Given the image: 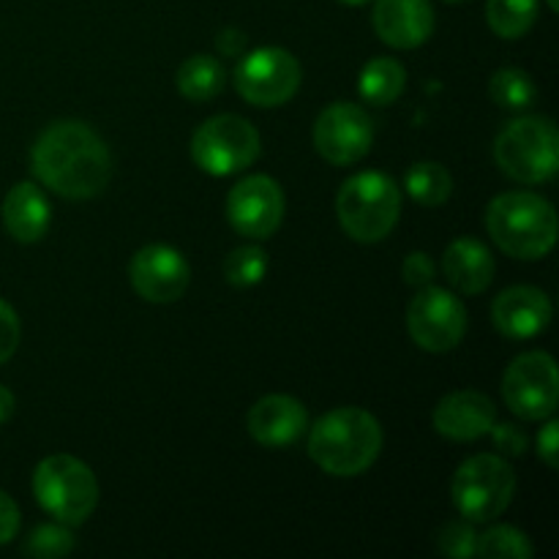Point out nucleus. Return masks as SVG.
<instances>
[{
    "label": "nucleus",
    "instance_id": "obj_28",
    "mask_svg": "<svg viewBox=\"0 0 559 559\" xmlns=\"http://www.w3.org/2000/svg\"><path fill=\"white\" fill-rule=\"evenodd\" d=\"M74 535L63 527V524H41V527L33 530L27 535L25 546L22 551L31 557H41V559H60L69 557L74 551Z\"/></svg>",
    "mask_w": 559,
    "mask_h": 559
},
{
    "label": "nucleus",
    "instance_id": "obj_39",
    "mask_svg": "<svg viewBox=\"0 0 559 559\" xmlns=\"http://www.w3.org/2000/svg\"><path fill=\"white\" fill-rule=\"evenodd\" d=\"M448 3H462V0H448Z\"/></svg>",
    "mask_w": 559,
    "mask_h": 559
},
{
    "label": "nucleus",
    "instance_id": "obj_33",
    "mask_svg": "<svg viewBox=\"0 0 559 559\" xmlns=\"http://www.w3.org/2000/svg\"><path fill=\"white\" fill-rule=\"evenodd\" d=\"M20 533V508L5 491H0V546L11 544Z\"/></svg>",
    "mask_w": 559,
    "mask_h": 559
},
{
    "label": "nucleus",
    "instance_id": "obj_22",
    "mask_svg": "<svg viewBox=\"0 0 559 559\" xmlns=\"http://www.w3.org/2000/svg\"><path fill=\"white\" fill-rule=\"evenodd\" d=\"M227 85V71L211 55H194L178 69V91L189 102H211Z\"/></svg>",
    "mask_w": 559,
    "mask_h": 559
},
{
    "label": "nucleus",
    "instance_id": "obj_23",
    "mask_svg": "<svg viewBox=\"0 0 559 559\" xmlns=\"http://www.w3.org/2000/svg\"><path fill=\"white\" fill-rule=\"evenodd\" d=\"M404 186H407V194L413 197L418 205L440 207L442 202H448V197H451L453 178L442 164L418 162L409 167L407 175H404Z\"/></svg>",
    "mask_w": 559,
    "mask_h": 559
},
{
    "label": "nucleus",
    "instance_id": "obj_37",
    "mask_svg": "<svg viewBox=\"0 0 559 559\" xmlns=\"http://www.w3.org/2000/svg\"><path fill=\"white\" fill-rule=\"evenodd\" d=\"M342 3H347V5H364V3H369V0H342Z\"/></svg>",
    "mask_w": 559,
    "mask_h": 559
},
{
    "label": "nucleus",
    "instance_id": "obj_9",
    "mask_svg": "<svg viewBox=\"0 0 559 559\" xmlns=\"http://www.w3.org/2000/svg\"><path fill=\"white\" fill-rule=\"evenodd\" d=\"M298 58L282 47H260L243 55L235 69V87L254 107H282L300 87Z\"/></svg>",
    "mask_w": 559,
    "mask_h": 559
},
{
    "label": "nucleus",
    "instance_id": "obj_13",
    "mask_svg": "<svg viewBox=\"0 0 559 559\" xmlns=\"http://www.w3.org/2000/svg\"><path fill=\"white\" fill-rule=\"evenodd\" d=\"M227 218L243 238H271L284 218L282 186L267 175H249L229 191Z\"/></svg>",
    "mask_w": 559,
    "mask_h": 559
},
{
    "label": "nucleus",
    "instance_id": "obj_16",
    "mask_svg": "<svg viewBox=\"0 0 559 559\" xmlns=\"http://www.w3.org/2000/svg\"><path fill=\"white\" fill-rule=\"evenodd\" d=\"M495 424V402L478 391H456L435 407V429L453 442L480 440Z\"/></svg>",
    "mask_w": 559,
    "mask_h": 559
},
{
    "label": "nucleus",
    "instance_id": "obj_35",
    "mask_svg": "<svg viewBox=\"0 0 559 559\" xmlns=\"http://www.w3.org/2000/svg\"><path fill=\"white\" fill-rule=\"evenodd\" d=\"M216 47H218V52L227 55V58H238V55H243L246 36L240 31H233V27H227V31L218 33Z\"/></svg>",
    "mask_w": 559,
    "mask_h": 559
},
{
    "label": "nucleus",
    "instance_id": "obj_8",
    "mask_svg": "<svg viewBox=\"0 0 559 559\" xmlns=\"http://www.w3.org/2000/svg\"><path fill=\"white\" fill-rule=\"evenodd\" d=\"M260 156V131L240 115H216L191 136V158L197 167L216 178L251 167Z\"/></svg>",
    "mask_w": 559,
    "mask_h": 559
},
{
    "label": "nucleus",
    "instance_id": "obj_36",
    "mask_svg": "<svg viewBox=\"0 0 559 559\" xmlns=\"http://www.w3.org/2000/svg\"><path fill=\"white\" fill-rule=\"evenodd\" d=\"M14 407H16L14 393H11L9 388L0 385V424H5V420H9L11 415H14Z\"/></svg>",
    "mask_w": 559,
    "mask_h": 559
},
{
    "label": "nucleus",
    "instance_id": "obj_7",
    "mask_svg": "<svg viewBox=\"0 0 559 559\" xmlns=\"http://www.w3.org/2000/svg\"><path fill=\"white\" fill-rule=\"evenodd\" d=\"M513 495H516V475L511 464L495 453H478L467 459L453 475V506L473 524H486L506 513Z\"/></svg>",
    "mask_w": 559,
    "mask_h": 559
},
{
    "label": "nucleus",
    "instance_id": "obj_29",
    "mask_svg": "<svg viewBox=\"0 0 559 559\" xmlns=\"http://www.w3.org/2000/svg\"><path fill=\"white\" fill-rule=\"evenodd\" d=\"M437 544H440V551L445 557L467 559V557L475 555V546H478V535H475L473 522H467V519H464V522H448L445 527H442Z\"/></svg>",
    "mask_w": 559,
    "mask_h": 559
},
{
    "label": "nucleus",
    "instance_id": "obj_17",
    "mask_svg": "<svg viewBox=\"0 0 559 559\" xmlns=\"http://www.w3.org/2000/svg\"><path fill=\"white\" fill-rule=\"evenodd\" d=\"M249 435L254 437L260 445L265 448H287L300 440V435L309 426V415L306 407L293 396L284 393H273V396L260 399L254 407L249 409Z\"/></svg>",
    "mask_w": 559,
    "mask_h": 559
},
{
    "label": "nucleus",
    "instance_id": "obj_11",
    "mask_svg": "<svg viewBox=\"0 0 559 559\" xmlns=\"http://www.w3.org/2000/svg\"><path fill=\"white\" fill-rule=\"evenodd\" d=\"M407 331L426 353H451L467 333V309L442 287H420L407 306Z\"/></svg>",
    "mask_w": 559,
    "mask_h": 559
},
{
    "label": "nucleus",
    "instance_id": "obj_10",
    "mask_svg": "<svg viewBox=\"0 0 559 559\" xmlns=\"http://www.w3.org/2000/svg\"><path fill=\"white\" fill-rule=\"evenodd\" d=\"M502 399L522 420H546L559 402L557 364L549 353H524L502 377Z\"/></svg>",
    "mask_w": 559,
    "mask_h": 559
},
{
    "label": "nucleus",
    "instance_id": "obj_5",
    "mask_svg": "<svg viewBox=\"0 0 559 559\" xmlns=\"http://www.w3.org/2000/svg\"><path fill=\"white\" fill-rule=\"evenodd\" d=\"M495 158L519 183H546L559 169L557 126L544 115L511 120L497 136Z\"/></svg>",
    "mask_w": 559,
    "mask_h": 559
},
{
    "label": "nucleus",
    "instance_id": "obj_34",
    "mask_svg": "<svg viewBox=\"0 0 559 559\" xmlns=\"http://www.w3.org/2000/svg\"><path fill=\"white\" fill-rule=\"evenodd\" d=\"M538 453L551 469L559 467V424H557V420H549V424L540 429Z\"/></svg>",
    "mask_w": 559,
    "mask_h": 559
},
{
    "label": "nucleus",
    "instance_id": "obj_19",
    "mask_svg": "<svg viewBox=\"0 0 559 559\" xmlns=\"http://www.w3.org/2000/svg\"><path fill=\"white\" fill-rule=\"evenodd\" d=\"M495 257L489 246L475 238H456L442 257V273L453 289L464 295H480L495 282Z\"/></svg>",
    "mask_w": 559,
    "mask_h": 559
},
{
    "label": "nucleus",
    "instance_id": "obj_15",
    "mask_svg": "<svg viewBox=\"0 0 559 559\" xmlns=\"http://www.w3.org/2000/svg\"><path fill=\"white\" fill-rule=\"evenodd\" d=\"M491 322L511 342H527V338L540 336L551 322L549 295L538 287H527V284L506 289L497 295L495 306H491Z\"/></svg>",
    "mask_w": 559,
    "mask_h": 559
},
{
    "label": "nucleus",
    "instance_id": "obj_32",
    "mask_svg": "<svg viewBox=\"0 0 559 559\" xmlns=\"http://www.w3.org/2000/svg\"><path fill=\"white\" fill-rule=\"evenodd\" d=\"M402 273L404 282L413 284V287H426V284L435 278V262H431L424 251H413V254L404 260Z\"/></svg>",
    "mask_w": 559,
    "mask_h": 559
},
{
    "label": "nucleus",
    "instance_id": "obj_12",
    "mask_svg": "<svg viewBox=\"0 0 559 559\" xmlns=\"http://www.w3.org/2000/svg\"><path fill=\"white\" fill-rule=\"evenodd\" d=\"M374 142V123L358 104L338 102L322 109L314 123V147L336 167L360 162Z\"/></svg>",
    "mask_w": 559,
    "mask_h": 559
},
{
    "label": "nucleus",
    "instance_id": "obj_27",
    "mask_svg": "<svg viewBox=\"0 0 559 559\" xmlns=\"http://www.w3.org/2000/svg\"><path fill=\"white\" fill-rule=\"evenodd\" d=\"M267 273V254L260 246H240V249L229 251L224 260V276L233 287L249 289L265 278Z\"/></svg>",
    "mask_w": 559,
    "mask_h": 559
},
{
    "label": "nucleus",
    "instance_id": "obj_21",
    "mask_svg": "<svg viewBox=\"0 0 559 559\" xmlns=\"http://www.w3.org/2000/svg\"><path fill=\"white\" fill-rule=\"evenodd\" d=\"M404 85H407V71L399 60L393 58H374L364 66L358 80L360 96L369 104H377V107H385V104H393L404 93Z\"/></svg>",
    "mask_w": 559,
    "mask_h": 559
},
{
    "label": "nucleus",
    "instance_id": "obj_18",
    "mask_svg": "<svg viewBox=\"0 0 559 559\" xmlns=\"http://www.w3.org/2000/svg\"><path fill=\"white\" fill-rule=\"evenodd\" d=\"M374 31L388 47L415 49L435 31L429 0H377Z\"/></svg>",
    "mask_w": 559,
    "mask_h": 559
},
{
    "label": "nucleus",
    "instance_id": "obj_26",
    "mask_svg": "<svg viewBox=\"0 0 559 559\" xmlns=\"http://www.w3.org/2000/svg\"><path fill=\"white\" fill-rule=\"evenodd\" d=\"M475 555L484 559H530L533 557V544L522 530L500 524V527H491L484 535H478Z\"/></svg>",
    "mask_w": 559,
    "mask_h": 559
},
{
    "label": "nucleus",
    "instance_id": "obj_1",
    "mask_svg": "<svg viewBox=\"0 0 559 559\" xmlns=\"http://www.w3.org/2000/svg\"><path fill=\"white\" fill-rule=\"evenodd\" d=\"M31 169L47 189L66 200H91L112 178V153L91 126L60 120L33 142Z\"/></svg>",
    "mask_w": 559,
    "mask_h": 559
},
{
    "label": "nucleus",
    "instance_id": "obj_3",
    "mask_svg": "<svg viewBox=\"0 0 559 559\" xmlns=\"http://www.w3.org/2000/svg\"><path fill=\"white\" fill-rule=\"evenodd\" d=\"M486 229L506 254L516 260H540L557 243V213L540 194L508 191L489 202Z\"/></svg>",
    "mask_w": 559,
    "mask_h": 559
},
{
    "label": "nucleus",
    "instance_id": "obj_30",
    "mask_svg": "<svg viewBox=\"0 0 559 559\" xmlns=\"http://www.w3.org/2000/svg\"><path fill=\"white\" fill-rule=\"evenodd\" d=\"M16 347H20V317L5 300H0V364H5Z\"/></svg>",
    "mask_w": 559,
    "mask_h": 559
},
{
    "label": "nucleus",
    "instance_id": "obj_4",
    "mask_svg": "<svg viewBox=\"0 0 559 559\" xmlns=\"http://www.w3.org/2000/svg\"><path fill=\"white\" fill-rule=\"evenodd\" d=\"M336 216L344 233L358 243L388 238L402 216V191L382 173H358L338 189Z\"/></svg>",
    "mask_w": 559,
    "mask_h": 559
},
{
    "label": "nucleus",
    "instance_id": "obj_6",
    "mask_svg": "<svg viewBox=\"0 0 559 559\" xmlns=\"http://www.w3.org/2000/svg\"><path fill=\"white\" fill-rule=\"evenodd\" d=\"M33 495L49 516L76 527L96 511L98 480L85 462L58 453L38 462L33 473Z\"/></svg>",
    "mask_w": 559,
    "mask_h": 559
},
{
    "label": "nucleus",
    "instance_id": "obj_14",
    "mask_svg": "<svg viewBox=\"0 0 559 559\" xmlns=\"http://www.w3.org/2000/svg\"><path fill=\"white\" fill-rule=\"evenodd\" d=\"M131 287L151 304H173L189 289L191 267L178 249L164 243L145 246L134 254L129 267Z\"/></svg>",
    "mask_w": 559,
    "mask_h": 559
},
{
    "label": "nucleus",
    "instance_id": "obj_31",
    "mask_svg": "<svg viewBox=\"0 0 559 559\" xmlns=\"http://www.w3.org/2000/svg\"><path fill=\"white\" fill-rule=\"evenodd\" d=\"M489 435H491V440H495L497 451H502L506 456H522L530 445L527 435H524V431L513 424H495L491 426Z\"/></svg>",
    "mask_w": 559,
    "mask_h": 559
},
{
    "label": "nucleus",
    "instance_id": "obj_25",
    "mask_svg": "<svg viewBox=\"0 0 559 559\" xmlns=\"http://www.w3.org/2000/svg\"><path fill=\"white\" fill-rule=\"evenodd\" d=\"M489 96L506 109H527L538 98L533 76L522 69H500L489 82Z\"/></svg>",
    "mask_w": 559,
    "mask_h": 559
},
{
    "label": "nucleus",
    "instance_id": "obj_38",
    "mask_svg": "<svg viewBox=\"0 0 559 559\" xmlns=\"http://www.w3.org/2000/svg\"><path fill=\"white\" fill-rule=\"evenodd\" d=\"M546 3H549L551 11H559V0H546Z\"/></svg>",
    "mask_w": 559,
    "mask_h": 559
},
{
    "label": "nucleus",
    "instance_id": "obj_20",
    "mask_svg": "<svg viewBox=\"0 0 559 559\" xmlns=\"http://www.w3.org/2000/svg\"><path fill=\"white\" fill-rule=\"evenodd\" d=\"M3 224L20 243H36L52 224V207L36 183H16L3 200Z\"/></svg>",
    "mask_w": 559,
    "mask_h": 559
},
{
    "label": "nucleus",
    "instance_id": "obj_24",
    "mask_svg": "<svg viewBox=\"0 0 559 559\" xmlns=\"http://www.w3.org/2000/svg\"><path fill=\"white\" fill-rule=\"evenodd\" d=\"M538 20V0H489L486 22L500 38H522Z\"/></svg>",
    "mask_w": 559,
    "mask_h": 559
},
{
    "label": "nucleus",
    "instance_id": "obj_2",
    "mask_svg": "<svg viewBox=\"0 0 559 559\" xmlns=\"http://www.w3.org/2000/svg\"><path fill=\"white\" fill-rule=\"evenodd\" d=\"M382 451L380 420L360 407H338L322 415L309 435V456L336 478H355Z\"/></svg>",
    "mask_w": 559,
    "mask_h": 559
}]
</instances>
